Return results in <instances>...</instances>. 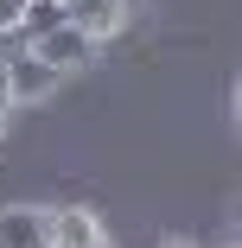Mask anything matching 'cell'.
Here are the masks:
<instances>
[{
	"instance_id": "1",
	"label": "cell",
	"mask_w": 242,
	"mask_h": 248,
	"mask_svg": "<svg viewBox=\"0 0 242 248\" xmlns=\"http://www.w3.org/2000/svg\"><path fill=\"white\" fill-rule=\"evenodd\" d=\"M0 64H7V89H13V102H45V95L58 89V70L45 64L32 45H26V51H13V58H0Z\"/></svg>"
},
{
	"instance_id": "2",
	"label": "cell",
	"mask_w": 242,
	"mask_h": 248,
	"mask_svg": "<svg viewBox=\"0 0 242 248\" xmlns=\"http://www.w3.org/2000/svg\"><path fill=\"white\" fill-rule=\"evenodd\" d=\"M32 51H38L45 64H51V70L64 77V70H83V64L96 58V38H89L83 26H58V32H45V38H32Z\"/></svg>"
},
{
	"instance_id": "3",
	"label": "cell",
	"mask_w": 242,
	"mask_h": 248,
	"mask_svg": "<svg viewBox=\"0 0 242 248\" xmlns=\"http://www.w3.org/2000/svg\"><path fill=\"white\" fill-rule=\"evenodd\" d=\"M0 248H51V210L7 204L0 210Z\"/></svg>"
},
{
	"instance_id": "4",
	"label": "cell",
	"mask_w": 242,
	"mask_h": 248,
	"mask_svg": "<svg viewBox=\"0 0 242 248\" xmlns=\"http://www.w3.org/2000/svg\"><path fill=\"white\" fill-rule=\"evenodd\" d=\"M64 7H70V26H83L89 38H109V32H121V19H128L121 0H64Z\"/></svg>"
},
{
	"instance_id": "5",
	"label": "cell",
	"mask_w": 242,
	"mask_h": 248,
	"mask_svg": "<svg viewBox=\"0 0 242 248\" xmlns=\"http://www.w3.org/2000/svg\"><path fill=\"white\" fill-rule=\"evenodd\" d=\"M58 26H70V7L64 0H26V13H19V38L32 45V38H45V32H58Z\"/></svg>"
},
{
	"instance_id": "6",
	"label": "cell",
	"mask_w": 242,
	"mask_h": 248,
	"mask_svg": "<svg viewBox=\"0 0 242 248\" xmlns=\"http://www.w3.org/2000/svg\"><path fill=\"white\" fill-rule=\"evenodd\" d=\"M89 242H102L89 210H58L51 217V248H89Z\"/></svg>"
},
{
	"instance_id": "7",
	"label": "cell",
	"mask_w": 242,
	"mask_h": 248,
	"mask_svg": "<svg viewBox=\"0 0 242 248\" xmlns=\"http://www.w3.org/2000/svg\"><path fill=\"white\" fill-rule=\"evenodd\" d=\"M13 108V89H7V64H0V115Z\"/></svg>"
},
{
	"instance_id": "8",
	"label": "cell",
	"mask_w": 242,
	"mask_h": 248,
	"mask_svg": "<svg viewBox=\"0 0 242 248\" xmlns=\"http://www.w3.org/2000/svg\"><path fill=\"white\" fill-rule=\"evenodd\" d=\"M166 248H191V242H166Z\"/></svg>"
},
{
	"instance_id": "9",
	"label": "cell",
	"mask_w": 242,
	"mask_h": 248,
	"mask_svg": "<svg viewBox=\"0 0 242 248\" xmlns=\"http://www.w3.org/2000/svg\"><path fill=\"white\" fill-rule=\"evenodd\" d=\"M89 248H109V242H89Z\"/></svg>"
}]
</instances>
